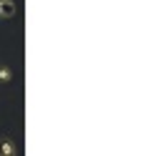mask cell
<instances>
[{"label":"cell","mask_w":149,"mask_h":156,"mask_svg":"<svg viewBox=\"0 0 149 156\" xmlns=\"http://www.w3.org/2000/svg\"><path fill=\"white\" fill-rule=\"evenodd\" d=\"M18 15V3L15 0H0V20H10Z\"/></svg>","instance_id":"obj_2"},{"label":"cell","mask_w":149,"mask_h":156,"mask_svg":"<svg viewBox=\"0 0 149 156\" xmlns=\"http://www.w3.org/2000/svg\"><path fill=\"white\" fill-rule=\"evenodd\" d=\"M18 154V144L13 141V136L0 133V156H15Z\"/></svg>","instance_id":"obj_1"},{"label":"cell","mask_w":149,"mask_h":156,"mask_svg":"<svg viewBox=\"0 0 149 156\" xmlns=\"http://www.w3.org/2000/svg\"><path fill=\"white\" fill-rule=\"evenodd\" d=\"M15 81V71H13V68L10 66H0V83H3V86H8V83H13Z\"/></svg>","instance_id":"obj_3"}]
</instances>
